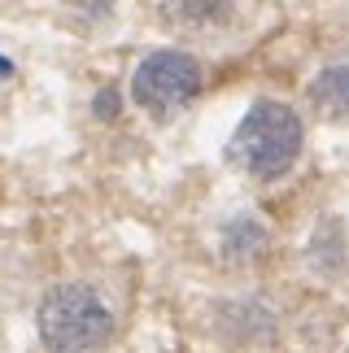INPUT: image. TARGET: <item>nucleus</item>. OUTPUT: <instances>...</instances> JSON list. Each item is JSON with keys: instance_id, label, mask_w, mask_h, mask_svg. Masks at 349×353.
Masks as SVG:
<instances>
[{"instance_id": "f257e3e1", "label": "nucleus", "mask_w": 349, "mask_h": 353, "mask_svg": "<svg viewBox=\"0 0 349 353\" xmlns=\"http://www.w3.org/2000/svg\"><path fill=\"white\" fill-rule=\"evenodd\" d=\"M301 144H306L301 118L279 101H258L245 118H240V127L232 131L227 157H232L236 170H245L253 179H262V183H275L297 166Z\"/></svg>"}, {"instance_id": "f03ea898", "label": "nucleus", "mask_w": 349, "mask_h": 353, "mask_svg": "<svg viewBox=\"0 0 349 353\" xmlns=\"http://www.w3.org/2000/svg\"><path fill=\"white\" fill-rule=\"evenodd\" d=\"M48 353H101L114 336V310L92 283H57L35 314Z\"/></svg>"}, {"instance_id": "7ed1b4c3", "label": "nucleus", "mask_w": 349, "mask_h": 353, "mask_svg": "<svg viewBox=\"0 0 349 353\" xmlns=\"http://www.w3.org/2000/svg\"><path fill=\"white\" fill-rule=\"evenodd\" d=\"M197 92H201V61L183 48H157L131 74V101L153 118H174L197 101Z\"/></svg>"}, {"instance_id": "20e7f679", "label": "nucleus", "mask_w": 349, "mask_h": 353, "mask_svg": "<svg viewBox=\"0 0 349 353\" xmlns=\"http://www.w3.org/2000/svg\"><path fill=\"white\" fill-rule=\"evenodd\" d=\"M310 105L323 118H349V52L337 61H328L323 70L310 79Z\"/></svg>"}, {"instance_id": "39448f33", "label": "nucleus", "mask_w": 349, "mask_h": 353, "mask_svg": "<svg viewBox=\"0 0 349 353\" xmlns=\"http://www.w3.org/2000/svg\"><path fill=\"white\" fill-rule=\"evenodd\" d=\"M214 5H223V0H179V5H174V13H179L188 26H210Z\"/></svg>"}, {"instance_id": "423d86ee", "label": "nucleus", "mask_w": 349, "mask_h": 353, "mask_svg": "<svg viewBox=\"0 0 349 353\" xmlns=\"http://www.w3.org/2000/svg\"><path fill=\"white\" fill-rule=\"evenodd\" d=\"M97 114H101V118H114V114H118V101H114V92H110V88H105L101 97H97Z\"/></svg>"}]
</instances>
